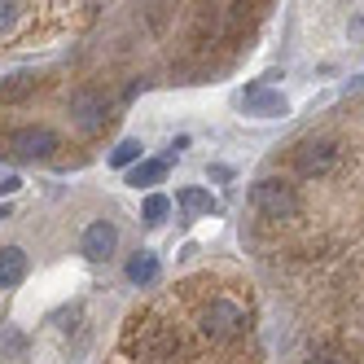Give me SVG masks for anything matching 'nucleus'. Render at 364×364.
<instances>
[{
  "mask_svg": "<svg viewBox=\"0 0 364 364\" xmlns=\"http://www.w3.org/2000/svg\"><path fill=\"white\" fill-rule=\"evenodd\" d=\"M180 206H185V211H193V215H211V211H215V198L202 193V189H185V193H180Z\"/></svg>",
  "mask_w": 364,
  "mask_h": 364,
  "instance_id": "obj_11",
  "label": "nucleus"
},
{
  "mask_svg": "<svg viewBox=\"0 0 364 364\" xmlns=\"http://www.w3.org/2000/svg\"><path fill=\"white\" fill-rule=\"evenodd\" d=\"M18 18H22V5H0V31H9Z\"/></svg>",
  "mask_w": 364,
  "mask_h": 364,
  "instance_id": "obj_14",
  "label": "nucleus"
},
{
  "mask_svg": "<svg viewBox=\"0 0 364 364\" xmlns=\"http://www.w3.org/2000/svg\"><path fill=\"white\" fill-rule=\"evenodd\" d=\"M114 364H259L250 294L215 277H189L127 316Z\"/></svg>",
  "mask_w": 364,
  "mask_h": 364,
  "instance_id": "obj_1",
  "label": "nucleus"
},
{
  "mask_svg": "<svg viewBox=\"0 0 364 364\" xmlns=\"http://www.w3.org/2000/svg\"><path fill=\"white\" fill-rule=\"evenodd\" d=\"M307 364H347V360H338V355H311Z\"/></svg>",
  "mask_w": 364,
  "mask_h": 364,
  "instance_id": "obj_17",
  "label": "nucleus"
},
{
  "mask_svg": "<svg viewBox=\"0 0 364 364\" xmlns=\"http://www.w3.org/2000/svg\"><path fill=\"white\" fill-rule=\"evenodd\" d=\"M36 92V75H14L9 84H0V101H22Z\"/></svg>",
  "mask_w": 364,
  "mask_h": 364,
  "instance_id": "obj_10",
  "label": "nucleus"
},
{
  "mask_svg": "<svg viewBox=\"0 0 364 364\" xmlns=\"http://www.w3.org/2000/svg\"><path fill=\"white\" fill-rule=\"evenodd\" d=\"M114 242H119V232L110 220H92L88 232H84V255L88 259H110L114 255Z\"/></svg>",
  "mask_w": 364,
  "mask_h": 364,
  "instance_id": "obj_5",
  "label": "nucleus"
},
{
  "mask_svg": "<svg viewBox=\"0 0 364 364\" xmlns=\"http://www.w3.org/2000/svg\"><path fill=\"white\" fill-rule=\"evenodd\" d=\"M163 176H167V163H163V159H149V163H141L132 176H127V185H136V189H149V185H159Z\"/></svg>",
  "mask_w": 364,
  "mask_h": 364,
  "instance_id": "obj_9",
  "label": "nucleus"
},
{
  "mask_svg": "<svg viewBox=\"0 0 364 364\" xmlns=\"http://www.w3.org/2000/svg\"><path fill=\"white\" fill-rule=\"evenodd\" d=\"M18 185H22V180H18V176H0V193H14Z\"/></svg>",
  "mask_w": 364,
  "mask_h": 364,
  "instance_id": "obj_16",
  "label": "nucleus"
},
{
  "mask_svg": "<svg viewBox=\"0 0 364 364\" xmlns=\"http://www.w3.org/2000/svg\"><path fill=\"white\" fill-rule=\"evenodd\" d=\"M53 149H62L58 132L48 127H14V132L0 141V154L14 163H36V159H53Z\"/></svg>",
  "mask_w": 364,
  "mask_h": 364,
  "instance_id": "obj_3",
  "label": "nucleus"
},
{
  "mask_svg": "<svg viewBox=\"0 0 364 364\" xmlns=\"http://www.w3.org/2000/svg\"><path fill=\"white\" fill-rule=\"evenodd\" d=\"M22 277H27V255L18 246H5L0 250V290H5V285H18Z\"/></svg>",
  "mask_w": 364,
  "mask_h": 364,
  "instance_id": "obj_7",
  "label": "nucleus"
},
{
  "mask_svg": "<svg viewBox=\"0 0 364 364\" xmlns=\"http://www.w3.org/2000/svg\"><path fill=\"white\" fill-rule=\"evenodd\" d=\"M250 202H255V211L259 220H268V224H285V220H294L303 211V202H299V189L290 185V180H259V185L250 189Z\"/></svg>",
  "mask_w": 364,
  "mask_h": 364,
  "instance_id": "obj_2",
  "label": "nucleus"
},
{
  "mask_svg": "<svg viewBox=\"0 0 364 364\" xmlns=\"http://www.w3.org/2000/svg\"><path fill=\"white\" fill-rule=\"evenodd\" d=\"M136 159H141V141H123V145L110 154V163H114V167H127V163H136Z\"/></svg>",
  "mask_w": 364,
  "mask_h": 364,
  "instance_id": "obj_13",
  "label": "nucleus"
},
{
  "mask_svg": "<svg viewBox=\"0 0 364 364\" xmlns=\"http://www.w3.org/2000/svg\"><path fill=\"white\" fill-rule=\"evenodd\" d=\"M0 347H5L9 355H22V347H27V343H22V333H5V338H0Z\"/></svg>",
  "mask_w": 364,
  "mask_h": 364,
  "instance_id": "obj_15",
  "label": "nucleus"
},
{
  "mask_svg": "<svg viewBox=\"0 0 364 364\" xmlns=\"http://www.w3.org/2000/svg\"><path fill=\"white\" fill-rule=\"evenodd\" d=\"M242 106H246V114H285L281 92H268V88H246Z\"/></svg>",
  "mask_w": 364,
  "mask_h": 364,
  "instance_id": "obj_6",
  "label": "nucleus"
},
{
  "mask_svg": "<svg viewBox=\"0 0 364 364\" xmlns=\"http://www.w3.org/2000/svg\"><path fill=\"white\" fill-rule=\"evenodd\" d=\"M167 211H171V202H167L163 193H149V198H145V220H149V224H159Z\"/></svg>",
  "mask_w": 364,
  "mask_h": 364,
  "instance_id": "obj_12",
  "label": "nucleus"
},
{
  "mask_svg": "<svg viewBox=\"0 0 364 364\" xmlns=\"http://www.w3.org/2000/svg\"><path fill=\"white\" fill-rule=\"evenodd\" d=\"M127 281H132V285H154V281H159V259L141 250L132 264H127Z\"/></svg>",
  "mask_w": 364,
  "mask_h": 364,
  "instance_id": "obj_8",
  "label": "nucleus"
},
{
  "mask_svg": "<svg viewBox=\"0 0 364 364\" xmlns=\"http://www.w3.org/2000/svg\"><path fill=\"white\" fill-rule=\"evenodd\" d=\"M70 119H75V127H80V132L97 136L101 127L110 123L106 97H101V92H92V88H80V92H70Z\"/></svg>",
  "mask_w": 364,
  "mask_h": 364,
  "instance_id": "obj_4",
  "label": "nucleus"
}]
</instances>
